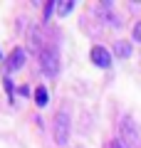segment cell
<instances>
[{
    "label": "cell",
    "mask_w": 141,
    "mask_h": 148,
    "mask_svg": "<svg viewBox=\"0 0 141 148\" xmlns=\"http://www.w3.org/2000/svg\"><path fill=\"white\" fill-rule=\"evenodd\" d=\"M134 40H136V42H141V22H136V25H134Z\"/></svg>",
    "instance_id": "obj_8"
},
{
    "label": "cell",
    "mask_w": 141,
    "mask_h": 148,
    "mask_svg": "<svg viewBox=\"0 0 141 148\" xmlns=\"http://www.w3.org/2000/svg\"><path fill=\"white\" fill-rule=\"evenodd\" d=\"M69 128H72L69 114L67 111H59L57 119H55V141H57L59 146H64V143L69 141Z\"/></svg>",
    "instance_id": "obj_1"
},
{
    "label": "cell",
    "mask_w": 141,
    "mask_h": 148,
    "mask_svg": "<svg viewBox=\"0 0 141 148\" xmlns=\"http://www.w3.org/2000/svg\"><path fill=\"white\" fill-rule=\"evenodd\" d=\"M40 64H42V72H45L47 77H55V74L59 72V64H57V54H55L52 49H45V52L40 54Z\"/></svg>",
    "instance_id": "obj_2"
},
{
    "label": "cell",
    "mask_w": 141,
    "mask_h": 148,
    "mask_svg": "<svg viewBox=\"0 0 141 148\" xmlns=\"http://www.w3.org/2000/svg\"><path fill=\"white\" fill-rule=\"evenodd\" d=\"M131 54V45L126 42V40H119V42L114 45V57H119V59H126Z\"/></svg>",
    "instance_id": "obj_5"
},
{
    "label": "cell",
    "mask_w": 141,
    "mask_h": 148,
    "mask_svg": "<svg viewBox=\"0 0 141 148\" xmlns=\"http://www.w3.org/2000/svg\"><path fill=\"white\" fill-rule=\"evenodd\" d=\"M22 64H25V49L15 47L10 52V57H8V62H5V69L8 72H17V69H22Z\"/></svg>",
    "instance_id": "obj_4"
},
{
    "label": "cell",
    "mask_w": 141,
    "mask_h": 148,
    "mask_svg": "<svg viewBox=\"0 0 141 148\" xmlns=\"http://www.w3.org/2000/svg\"><path fill=\"white\" fill-rule=\"evenodd\" d=\"M72 8H74V3H72V0H67V3H59V5H57V12H59V15H67Z\"/></svg>",
    "instance_id": "obj_7"
},
{
    "label": "cell",
    "mask_w": 141,
    "mask_h": 148,
    "mask_svg": "<svg viewBox=\"0 0 141 148\" xmlns=\"http://www.w3.org/2000/svg\"><path fill=\"white\" fill-rule=\"evenodd\" d=\"M89 57H92V62L97 64V67H102V69H106L111 64V54L106 52L104 47H99V45H97V47H92V52H89Z\"/></svg>",
    "instance_id": "obj_3"
},
{
    "label": "cell",
    "mask_w": 141,
    "mask_h": 148,
    "mask_svg": "<svg viewBox=\"0 0 141 148\" xmlns=\"http://www.w3.org/2000/svg\"><path fill=\"white\" fill-rule=\"evenodd\" d=\"M114 148H121V143H114Z\"/></svg>",
    "instance_id": "obj_9"
},
{
    "label": "cell",
    "mask_w": 141,
    "mask_h": 148,
    "mask_svg": "<svg viewBox=\"0 0 141 148\" xmlns=\"http://www.w3.org/2000/svg\"><path fill=\"white\" fill-rule=\"evenodd\" d=\"M35 101H37V106H47V89H45V86H37Z\"/></svg>",
    "instance_id": "obj_6"
}]
</instances>
